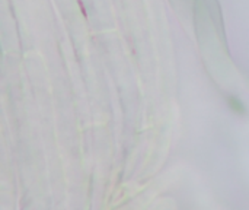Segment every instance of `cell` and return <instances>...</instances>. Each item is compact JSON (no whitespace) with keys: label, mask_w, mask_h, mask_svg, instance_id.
I'll list each match as a JSON object with an SVG mask.
<instances>
[{"label":"cell","mask_w":249,"mask_h":210,"mask_svg":"<svg viewBox=\"0 0 249 210\" xmlns=\"http://www.w3.org/2000/svg\"><path fill=\"white\" fill-rule=\"evenodd\" d=\"M229 102H231V108L233 110V111H236V113H245V108L242 107V104L236 99V98H231L229 99Z\"/></svg>","instance_id":"6da1fadb"}]
</instances>
